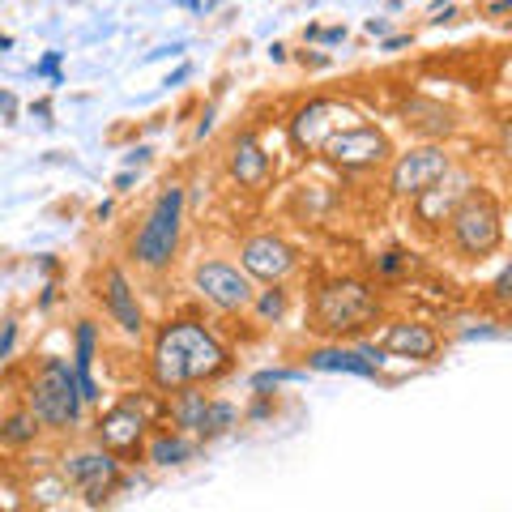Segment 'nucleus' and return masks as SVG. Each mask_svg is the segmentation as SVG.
Masks as SVG:
<instances>
[{
  "label": "nucleus",
  "instance_id": "nucleus-21",
  "mask_svg": "<svg viewBox=\"0 0 512 512\" xmlns=\"http://www.w3.org/2000/svg\"><path fill=\"white\" fill-rule=\"evenodd\" d=\"M235 419H239V410H235L231 402H214V397H210V406H205V419H201V427H197V436H201V440L227 436V431L235 427Z\"/></svg>",
  "mask_w": 512,
  "mask_h": 512
},
{
  "label": "nucleus",
  "instance_id": "nucleus-25",
  "mask_svg": "<svg viewBox=\"0 0 512 512\" xmlns=\"http://www.w3.org/2000/svg\"><path fill=\"white\" fill-rule=\"evenodd\" d=\"M60 60H64V52H47L35 64V77H52V86H60Z\"/></svg>",
  "mask_w": 512,
  "mask_h": 512
},
{
  "label": "nucleus",
  "instance_id": "nucleus-23",
  "mask_svg": "<svg viewBox=\"0 0 512 512\" xmlns=\"http://www.w3.org/2000/svg\"><path fill=\"white\" fill-rule=\"evenodd\" d=\"M295 380H308V372H291V367H265V372L252 376V389L261 393L269 384H295Z\"/></svg>",
  "mask_w": 512,
  "mask_h": 512
},
{
  "label": "nucleus",
  "instance_id": "nucleus-19",
  "mask_svg": "<svg viewBox=\"0 0 512 512\" xmlns=\"http://www.w3.org/2000/svg\"><path fill=\"white\" fill-rule=\"evenodd\" d=\"M205 406H210V397L197 393V389H180L171 402V423L180 436H197V427L205 419Z\"/></svg>",
  "mask_w": 512,
  "mask_h": 512
},
{
  "label": "nucleus",
  "instance_id": "nucleus-10",
  "mask_svg": "<svg viewBox=\"0 0 512 512\" xmlns=\"http://www.w3.org/2000/svg\"><path fill=\"white\" fill-rule=\"evenodd\" d=\"M350 124H359V111L355 107H346V103H333V99H312V103H303L295 111V120H291V141L299 150H320L325 146V137H333L338 128H350Z\"/></svg>",
  "mask_w": 512,
  "mask_h": 512
},
{
  "label": "nucleus",
  "instance_id": "nucleus-17",
  "mask_svg": "<svg viewBox=\"0 0 512 512\" xmlns=\"http://www.w3.org/2000/svg\"><path fill=\"white\" fill-rule=\"evenodd\" d=\"M312 372H346V376H363V380H380V363H372L363 350H350V346H325V350H312L308 355Z\"/></svg>",
  "mask_w": 512,
  "mask_h": 512
},
{
  "label": "nucleus",
  "instance_id": "nucleus-9",
  "mask_svg": "<svg viewBox=\"0 0 512 512\" xmlns=\"http://www.w3.org/2000/svg\"><path fill=\"white\" fill-rule=\"evenodd\" d=\"M146 427H150L146 410H141L133 397H124V402L103 410V419L94 423V436H99V448H107L111 457L128 461V457H137L141 444H146Z\"/></svg>",
  "mask_w": 512,
  "mask_h": 512
},
{
  "label": "nucleus",
  "instance_id": "nucleus-8",
  "mask_svg": "<svg viewBox=\"0 0 512 512\" xmlns=\"http://www.w3.org/2000/svg\"><path fill=\"white\" fill-rule=\"evenodd\" d=\"M320 154L329 158V163H338L346 171H367V167H380L384 158L393 154L389 137L380 133L376 124H350V128H338L333 137H325V146H320Z\"/></svg>",
  "mask_w": 512,
  "mask_h": 512
},
{
  "label": "nucleus",
  "instance_id": "nucleus-33",
  "mask_svg": "<svg viewBox=\"0 0 512 512\" xmlns=\"http://www.w3.org/2000/svg\"><path fill=\"white\" fill-rule=\"evenodd\" d=\"M180 5H184L188 13H197V9H201V0H180Z\"/></svg>",
  "mask_w": 512,
  "mask_h": 512
},
{
  "label": "nucleus",
  "instance_id": "nucleus-5",
  "mask_svg": "<svg viewBox=\"0 0 512 512\" xmlns=\"http://www.w3.org/2000/svg\"><path fill=\"white\" fill-rule=\"evenodd\" d=\"M448 239L466 261H483L504 244V210L491 192L470 188L466 201L448 214Z\"/></svg>",
  "mask_w": 512,
  "mask_h": 512
},
{
  "label": "nucleus",
  "instance_id": "nucleus-18",
  "mask_svg": "<svg viewBox=\"0 0 512 512\" xmlns=\"http://www.w3.org/2000/svg\"><path fill=\"white\" fill-rule=\"evenodd\" d=\"M192 453H197V444H192L188 436H180V431H158V436L146 444V461L158 470L184 466V461H192Z\"/></svg>",
  "mask_w": 512,
  "mask_h": 512
},
{
  "label": "nucleus",
  "instance_id": "nucleus-12",
  "mask_svg": "<svg viewBox=\"0 0 512 512\" xmlns=\"http://www.w3.org/2000/svg\"><path fill=\"white\" fill-rule=\"evenodd\" d=\"M239 265H244V274L248 278H261V282H282L291 269L299 265V256L295 248L286 244V239L278 235H252L239 244Z\"/></svg>",
  "mask_w": 512,
  "mask_h": 512
},
{
  "label": "nucleus",
  "instance_id": "nucleus-15",
  "mask_svg": "<svg viewBox=\"0 0 512 512\" xmlns=\"http://www.w3.org/2000/svg\"><path fill=\"white\" fill-rule=\"evenodd\" d=\"M470 188H474V180H470L466 171H444L427 192L414 197V214H419L427 227H440V222H448V214H453L457 205L466 201Z\"/></svg>",
  "mask_w": 512,
  "mask_h": 512
},
{
  "label": "nucleus",
  "instance_id": "nucleus-14",
  "mask_svg": "<svg viewBox=\"0 0 512 512\" xmlns=\"http://www.w3.org/2000/svg\"><path fill=\"white\" fill-rule=\"evenodd\" d=\"M99 295H103L107 316L116 320L128 338H141V329H146V316H141L137 291H133V282H128V274H124L120 265H107L103 269V291Z\"/></svg>",
  "mask_w": 512,
  "mask_h": 512
},
{
  "label": "nucleus",
  "instance_id": "nucleus-27",
  "mask_svg": "<svg viewBox=\"0 0 512 512\" xmlns=\"http://www.w3.org/2000/svg\"><path fill=\"white\" fill-rule=\"evenodd\" d=\"M13 342H18V320H5V329H0V363L13 355Z\"/></svg>",
  "mask_w": 512,
  "mask_h": 512
},
{
  "label": "nucleus",
  "instance_id": "nucleus-6",
  "mask_svg": "<svg viewBox=\"0 0 512 512\" xmlns=\"http://www.w3.org/2000/svg\"><path fill=\"white\" fill-rule=\"evenodd\" d=\"M60 470H64V483L82 495L86 504H103L124 487L120 457H111L107 448H99V444L94 448H73V453L64 457Z\"/></svg>",
  "mask_w": 512,
  "mask_h": 512
},
{
  "label": "nucleus",
  "instance_id": "nucleus-28",
  "mask_svg": "<svg viewBox=\"0 0 512 512\" xmlns=\"http://www.w3.org/2000/svg\"><path fill=\"white\" fill-rule=\"evenodd\" d=\"M508 286H512V269L504 265V269H500V278H495V286H491V295H495V299H500V303H508V295H512V291H508Z\"/></svg>",
  "mask_w": 512,
  "mask_h": 512
},
{
  "label": "nucleus",
  "instance_id": "nucleus-32",
  "mask_svg": "<svg viewBox=\"0 0 512 512\" xmlns=\"http://www.w3.org/2000/svg\"><path fill=\"white\" fill-rule=\"evenodd\" d=\"M410 35H397V39H384V52H397V47H406Z\"/></svg>",
  "mask_w": 512,
  "mask_h": 512
},
{
  "label": "nucleus",
  "instance_id": "nucleus-1",
  "mask_svg": "<svg viewBox=\"0 0 512 512\" xmlns=\"http://www.w3.org/2000/svg\"><path fill=\"white\" fill-rule=\"evenodd\" d=\"M231 372V350L201 320H167L150 346V384L158 393L197 389Z\"/></svg>",
  "mask_w": 512,
  "mask_h": 512
},
{
  "label": "nucleus",
  "instance_id": "nucleus-22",
  "mask_svg": "<svg viewBox=\"0 0 512 512\" xmlns=\"http://www.w3.org/2000/svg\"><path fill=\"white\" fill-rule=\"evenodd\" d=\"M256 312H261L265 320H282L286 316V291L282 286H269V291H256Z\"/></svg>",
  "mask_w": 512,
  "mask_h": 512
},
{
  "label": "nucleus",
  "instance_id": "nucleus-30",
  "mask_svg": "<svg viewBox=\"0 0 512 512\" xmlns=\"http://www.w3.org/2000/svg\"><path fill=\"white\" fill-rule=\"evenodd\" d=\"M210 128H214V107L201 116V124H197V137H205V133H210Z\"/></svg>",
  "mask_w": 512,
  "mask_h": 512
},
{
  "label": "nucleus",
  "instance_id": "nucleus-20",
  "mask_svg": "<svg viewBox=\"0 0 512 512\" xmlns=\"http://www.w3.org/2000/svg\"><path fill=\"white\" fill-rule=\"evenodd\" d=\"M35 440H39V423L30 419V410H18V414H9V419L0 423V444L5 448H26Z\"/></svg>",
  "mask_w": 512,
  "mask_h": 512
},
{
  "label": "nucleus",
  "instance_id": "nucleus-11",
  "mask_svg": "<svg viewBox=\"0 0 512 512\" xmlns=\"http://www.w3.org/2000/svg\"><path fill=\"white\" fill-rule=\"evenodd\" d=\"M444 171H453V158H448L440 146L406 150V154H397V163L389 167V188L397 192V197L414 201L419 192H427L431 184H436Z\"/></svg>",
  "mask_w": 512,
  "mask_h": 512
},
{
  "label": "nucleus",
  "instance_id": "nucleus-24",
  "mask_svg": "<svg viewBox=\"0 0 512 512\" xmlns=\"http://www.w3.org/2000/svg\"><path fill=\"white\" fill-rule=\"evenodd\" d=\"M376 269H380V274H384V278L402 274V269H406V252H402V248H389V252H384V256H380V261H376Z\"/></svg>",
  "mask_w": 512,
  "mask_h": 512
},
{
  "label": "nucleus",
  "instance_id": "nucleus-7",
  "mask_svg": "<svg viewBox=\"0 0 512 512\" xmlns=\"http://www.w3.org/2000/svg\"><path fill=\"white\" fill-rule=\"evenodd\" d=\"M192 286L205 303H214L218 312H248L256 299V286L239 265L227 261H201L192 269Z\"/></svg>",
  "mask_w": 512,
  "mask_h": 512
},
{
  "label": "nucleus",
  "instance_id": "nucleus-16",
  "mask_svg": "<svg viewBox=\"0 0 512 512\" xmlns=\"http://www.w3.org/2000/svg\"><path fill=\"white\" fill-rule=\"evenodd\" d=\"M231 175L244 188H261L269 180V154L261 150V141L252 133H239L231 141Z\"/></svg>",
  "mask_w": 512,
  "mask_h": 512
},
{
  "label": "nucleus",
  "instance_id": "nucleus-26",
  "mask_svg": "<svg viewBox=\"0 0 512 512\" xmlns=\"http://www.w3.org/2000/svg\"><path fill=\"white\" fill-rule=\"evenodd\" d=\"M303 39H312V43H342L346 39V26H329V30L308 26V30H303Z\"/></svg>",
  "mask_w": 512,
  "mask_h": 512
},
{
  "label": "nucleus",
  "instance_id": "nucleus-13",
  "mask_svg": "<svg viewBox=\"0 0 512 512\" xmlns=\"http://www.w3.org/2000/svg\"><path fill=\"white\" fill-rule=\"evenodd\" d=\"M380 355H397V359H414V363H436L440 355V333L423 325V320H393L384 325V333L376 338Z\"/></svg>",
  "mask_w": 512,
  "mask_h": 512
},
{
  "label": "nucleus",
  "instance_id": "nucleus-4",
  "mask_svg": "<svg viewBox=\"0 0 512 512\" xmlns=\"http://www.w3.org/2000/svg\"><path fill=\"white\" fill-rule=\"evenodd\" d=\"M376 312H380V303L367 291V282L333 278L312 299V329L329 333V338H342V333H359L367 320H376Z\"/></svg>",
  "mask_w": 512,
  "mask_h": 512
},
{
  "label": "nucleus",
  "instance_id": "nucleus-31",
  "mask_svg": "<svg viewBox=\"0 0 512 512\" xmlns=\"http://www.w3.org/2000/svg\"><path fill=\"white\" fill-rule=\"evenodd\" d=\"M146 158H150V146H137L133 154H128V167H133V163H146Z\"/></svg>",
  "mask_w": 512,
  "mask_h": 512
},
{
  "label": "nucleus",
  "instance_id": "nucleus-29",
  "mask_svg": "<svg viewBox=\"0 0 512 512\" xmlns=\"http://www.w3.org/2000/svg\"><path fill=\"white\" fill-rule=\"evenodd\" d=\"M188 73H192V69H188V64H180V69H175V73L167 77V82H163V86H180V82H188Z\"/></svg>",
  "mask_w": 512,
  "mask_h": 512
},
{
  "label": "nucleus",
  "instance_id": "nucleus-2",
  "mask_svg": "<svg viewBox=\"0 0 512 512\" xmlns=\"http://www.w3.org/2000/svg\"><path fill=\"white\" fill-rule=\"evenodd\" d=\"M82 389H77V372L69 359L60 355H47L35 376L26 384V410L30 419L47 431H73L82 423Z\"/></svg>",
  "mask_w": 512,
  "mask_h": 512
},
{
  "label": "nucleus",
  "instance_id": "nucleus-3",
  "mask_svg": "<svg viewBox=\"0 0 512 512\" xmlns=\"http://www.w3.org/2000/svg\"><path fill=\"white\" fill-rule=\"evenodd\" d=\"M180 227H184V188L167 184L133 235V261L141 269H150V274L167 269L175 261V252H180Z\"/></svg>",
  "mask_w": 512,
  "mask_h": 512
}]
</instances>
